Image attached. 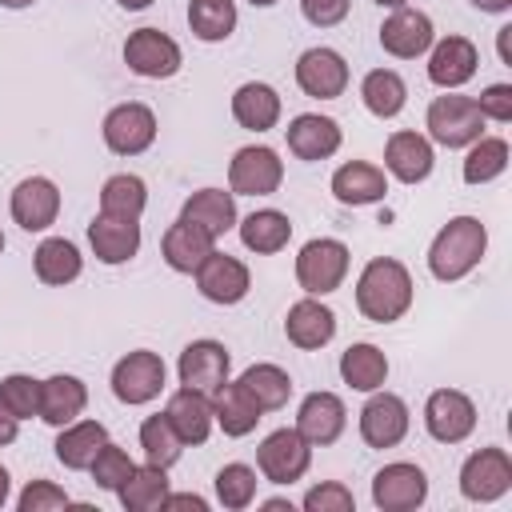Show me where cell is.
I'll use <instances>...</instances> for the list:
<instances>
[{"label": "cell", "instance_id": "obj_8", "mask_svg": "<svg viewBox=\"0 0 512 512\" xmlns=\"http://www.w3.org/2000/svg\"><path fill=\"white\" fill-rule=\"evenodd\" d=\"M104 144L116 152V156H140L152 148L156 140V112L140 100H128V104H116L108 116H104Z\"/></svg>", "mask_w": 512, "mask_h": 512}, {"label": "cell", "instance_id": "obj_42", "mask_svg": "<svg viewBox=\"0 0 512 512\" xmlns=\"http://www.w3.org/2000/svg\"><path fill=\"white\" fill-rule=\"evenodd\" d=\"M140 448H144V460H148V464L172 468V464L180 460V452H184V440L176 436V428L168 424V416L156 412V416H148V420L140 424Z\"/></svg>", "mask_w": 512, "mask_h": 512}, {"label": "cell", "instance_id": "obj_37", "mask_svg": "<svg viewBox=\"0 0 512 512\" xmlns=\"http://www.w3.org/2000/svg\"><path fill=\"white\" fill-rule=\"evenodd\" d=\"M116 496H120V504H124L128 512H152V508H160L164 496H168V468L148 464V460L136 464L132 476L116 488Z\"/></svg>", "mask_w": 512, "mask_h": 512}, {"label": "cell", "instance_id": "obj_9", "mask_svg": "<svg viewBox=\"0 0 512 512\" xmlns=\"http://www.w3.org/2000/svg\"><path fill=\"white\" fill-rule=\"evenodd\" d=\"M164 388V360L148 348H136L116 360L112 368V396L120 404H148Z\"/></svg>", "mask_w": 512, "mask_h": 512}, {"label": "cell", "instance_id": "obj_43", "mask_svg": "<svg viewBox=\"0 0 512 512\" xmlns=\"http://www.w3.org/2000/svg\"><path fill=\"white\" fill-rule=\"evenodd\" d=\"M216 500L224 508H232V512L248 508L256 500V472L248 464H224L216 472Z\"/></svg>", "mask_w": 512, "mask_h": 512}, {"label": "cell", "instance_id": "obj_50", "mask_svg": "<svg viewBox=\"0 0 512 512\" xmlns=\"http://www.w3.org/2000/svg\"><path fill=\"white\" fill-rule=\"evenodd\" d=\"M160 508H192V512H204V508H208V500H204V496H196V492H180V496H172V492H168Z\"/></svg>", "mask_w": 512, "mask_h": 512}, {"label": "cell", "instance_id": "obj_6", "mask_svg": "<svg viewBox=\"0 0 512 512\" xmlns=\"http://www.w3.org/2000/svg\"><path fill=\"white\" fill-rule=\"evenodd\" d=\"M124 64L144 80H168L180 72V44L160 28H136L124 40Z\"/></svg>", "mask_w": 512, "mask_h": 512}, {"label": "cell", "instance_id": "obj_3", "mask_svg": "<svg viewBox=\"0 0 512 512\" xmlns=\"http://www.w3.org/2000/svg\"><path fill=\"white\" fill-rule=\"evenodd\" d=\"M424 128H428V136H432L440 148H468L472 140L484 136V116H480V108H476L472 96L448 92V96H436V100L428 104Z\"/></svg>", "mask_w": 512, "mask_h": 512}, {"label": "cell", "instance_id": "obj_39", "mask_svg": "<svg viewBox=\"0 0 512 512\" xmlns=\"http://www.w3.org/2000/svg\"><path fill=\"white\" fill-rule=\"evenodd\" d=\"M144 204H148V188H144V180L132 176V172H116V176H108L104 188H100V212H104V216L140 220Z\"/></svg>", "mask_w": 512, "mask_h": 512}, {"label": "cell", "instance_id": "obj_31", "mask_svg": "<svg viewBox=\"0 0 512 512\" xmlns=\"http://www.w3.org/2000/svg\"><path fill=\"white\" fill-rule=\"evenodd\" d=\"M232 116H236V124L248 128V132H268V128H276V120H280V96H276V88H272V84H260V80L240 84V88L232 92Z\"/></svg>", "mask_w": 512, "mask_h": 512}, {"label": "cell", "instance_id": "obj_20", "mask_svg": "<svg viewBox=\"0 0 512 512\" xmlns=\"http://www.w3.org/2000/svg\"><path fill=\"white\" fill-rule=\"evenodd\" d=\"M476 64H480V52L468 36H444L428 56V80L436 88L452 92L476 76Z\"/></svg>", "mask_w": 512, "mask_h": 512}, {"label": "cell", "instance_id": "obj_41", "mask_svg": "<svg viewBox=\"0 0 512 512\" xmlns=\"http://www.w3.org/2000/svg\"><path fill=\"white\" fill-rule=\"evenodd\" d=\"M504 168H508V140H500V136H480V140L468 144V156H464V180H468V184H488V180H496Z\"/></svg>", "mask_w": 512, "mask_h": 512}, {"label": "cell", "instance_id": "obj_19", "mask_svg": "<svg viewBox=\"0 0 512 512\" xmlns=\"http://www.w3.org/2000/svg\"><path fill=\"white\" fill-rule=\"evenodd\" d=\"M348 424V412H344V400L336 392H308L300 400V412H296V432L312 444V448H324V444H336L340 432Z\"/></svg>", "mask_w": 512, "mask_h": 512}, {"label": "cell", "instance_id": "obj_46", "mask_svg": "<svg viewBox=\"0 0 512 512\" xmlns=\"http://www.w3.org/2000/svg\"><path fill=\"white\" fill-rule=\"evenodd\" d=\"M16 508H20V512H56V508H68V492L56 488L52 480H32V484L16 496Z\"/></svg>", "mask_w": 512, "mask_h": 512}, {"label": "cell", "instance_id": "obj_32", "mask_svg": "<svg viewBox=\"0 0 512 512\" xmlns=\"http://www.w3.org/2000/svg\"><path fill=\"white\" fill-rule=\"evenodd\" d=\"M212 416H216V424L224 428V436H248L256 424H260V404L244 392V384L236 380V384H220L216 392H212Z\"/></svg>", "mask_w": 512, "mask_h": 512}, {"label": "cell", "instance_id": "obj_21", "mask_svg": "<svg viewBox=\"0 0 512 512\" xmlns=\"http://www.w3.org/2000/svg\"><path fill=\"white\" fill-rule=\"evenodd\" d=\"M284 136H288V152L296 160H328L344 140L340 124L332 116H320V112H300L284 128Z\"/></svg>", "mask_w": 512, "mask_h": 512}, {"label": "cell", "instance_id": "obj_52", "mask_svg": "<svg viewBox=\"0 0 512 512\" xmlns=\"http://www.w3.org/2000/svg\"><path fill=\"white\" fill-rule=\"evenodd\" d=\"M472 8H480V12H508L512 0H472Z\"/></svg>", "mask_w": 512, "mask_h": 512}, {"label": "cell", "instance_id": "obj_11", "mask_svg": "<svg viewBox=\"0 0 512 512\" xmlns=\"http://www.w3.org/2000/svg\"><path fill=\"white\" fill-rule=\"evenodd\" d=\"M424 500H428V476H424V468H416L408 460L384 464L372 476V504L380 512H412Z\"/></svg>", "mask_w": 512, "mask_h": 512}, {"label": "cell", "instance_id": "obj_48", "mask_svg": "<svg viewBox=\"0 0 512 512\" xmlns=\"http://www.w3.org/2000/svg\"><path fill=\"white\" fill-rule=\"evenodd\" d=\"M472 100H476V108H480L484 120H496V124H508L512 120V84H488Z\"/></svg>", "mask_w": 512, "mask_h": 512}, {"label": "cell", "instance_id": "obj_49", "mask_svg": "<svg viewBox=\"0 0 512 512\" xmlns=\"http://www.w3.org/2000/svg\"><path fill=\"white\" fill-rule=\"evenodd\" d=\"M348 8H352V0H300L304 20L316 24V28H332V24H340V20L348 16Z\"/></svg>", "mask_w": 512, "mask_h": 512}, {"label": "cell", "instance_id": "obj_10", "mask_svg": "<svg viewBox=\"0 0 512 512\" xmlns=\"http://www.w3.org/2000/svg\"><path fill=\"white\" fill-rule=\"evenodd\" d=\"M512 488V456L504 448H480L460 468V492L464 500L492 504Z\"/></svg>", "mask_w": 512, "mask_h": 512}, {"label": "cell", "instance_id": "obj_2", "mask_svg": "<svg viewBox=\"0 0 512 512\" xmlns=\"http://www.w3.org/2000/svg\"><path fill=\"white\" fill-rule=\"evenodd\" d=\"M484 252H488V228L476 216H452L428 248V272L444 284L464 280L484 260Z\"/></svg>", "mask_w": 512, "mask_h": 512}, {"label": "cell", "instance_id": "obj_29", "mask_svg": "<svg viewBox=\"0 0 512 512\" xmlns=\"http://www.w3.org/2000/svg\"><path fill=\"white\" fill-rule=\"evenodd\" d=\"M212 248H216V240H212L204 228L188 224V220L168 224V232H164V240H160L164 264H168L172 272H196Z\"/></svg>", "mask_w": 512, "mask_h": 512}, {"label": "cell", "instance_id": "obj_35", "mask_svg": "<svg viewBox=\"0 0 512 512\" xmlns=\"http://www.w3.org/2000/svg\"><path fill=\"white\" fill-rule=\"evenodd\" d=\"M360 100H364V108H368L376 120H392V116H400L404 104H408V84H404L400 72H392V68H372V72L364 76V84H360Z\"/></svg>", "mask_w": 512, "mask_h": 512}, {"label": "cell", "instance_id": "obj_38", "mask_svg": "<svg viewBox=\"0 0 512 512\" xmlns=\"http://www.w3.org/2000/svg\"><path fill=\"white\" fill-rule=\"evenodd\" d=\"M240 384H244V392L260 404V412H276V408H284L288 396H292V376H288L280 364H268V360L244 368V372H240Z\"/></svg>", "mask_w": 512, "mask_h": 512}, {"label": "cell", "instance_id": "obj_28", "mask_svg": "<svg viewBox=\"0 0 512 512\" xmlns=\"http://www.w3.org/2000/svg\"><path fill=\"white\" fill-rule=\"evenodd\" d=\"M180 220L204 228V232L216 240V236H224L228 228H236V196L224 192V188H200V192H192V196L184 200Z\"/></svg>", "mask_w": 512, "mask_h": 512}, {"label": "cell", "instance_id": "obj_24", "mask_svg": "<svg viewBox=\"0 0 512 512\" xmlns=\"http://www.w3.org/2000/svg\"><path fill=\"white\" fill-rule=\"evenodd\" d=\"M164 416H168V424L176 428V436H180L184 444H204V440L212 436V424H216V416H212V396H204V392H196V388L172 392L168 404H164Z\"/></svg>", "mask_w": 512, "mask_h": 512}, {"label": "cell", "instance_id": "obj_36", "mask_svg": "<svg viewBox=\"0 0 512 512\" xmlns=\"http://www.w3.org/2000/svg\"><path fill=\"white\" fill-rule=\"evenodd\" d=\"M240 240H244L248 252L272 256L292 240V220L284 212H276V208H260V212L240 220Z\"/></svg>", "mask_w": 512, "mask_h": 512}, {"label": "cell", "instance_id": "obj_44", "mask_svg": "<svg viewBox=\"0 0 512 512\" xmlns=\"http://www.w3.org/2000/svg\"><path fill=\"white\" fill-rule=\"evenodd\" d=\"M0 400L16 420H32V416H40V380L12 372L0 380Z\"/></svg>", "mask_w": 512, "mask_h": 512}, {"label": "cell", "instance_id": "obj_45", "mask_svg": "<svg viewBox=\"0 0 512 512\" xmlns=\"http://www.w3.org/2000/svg\"><path fill=\"white\" fill-rule=\"evenodd\" d=\"M132 468H136V464H132V456H128L120 444H112V440H108V444L96 452V460L88 464V472H92L96 488H104V492H116V488L132 476Z\"/></svg>", "mask_w": 512, "mask_h": 512}, {"label": "cell", "instance_id": "obj_33", "mask_svg": "<svg viewBox=\"0 0 512 512\" xmlns=\"http://www.w3.org/2000/svg\"><path fill=\"white\" fill-rule=\"evenodd\" d=\"M32 268H36V280H40V284L60 288V284H72V280L80 276L84 260H80V248H76L72 240L48 236V240H40V248L32 252Z\"/></svg>", "mask_w": 512, "mask_h": 512}, {"label": "cell", "instance_id": "obj_5", "mask_svg": "<svg viewBox=\"0 0 512 512\" xmlns=\"http://www.w3.org/2000/svg\"><path fill=\"white\" fill-rule=\"evenodd\" d=\"M312 464V444L296 428H276L256 448V468L272 484H296Z\"/></svg>", "mask_w": 512, "mask_h": 512}, {"label": "cell", "instance_id": "obj_16", "mask_svg": "<svg viewBox=\"0 0 512 512\" xmlns=\"http://www.w3.org/2000/svg\"><path fill=\"white\" fill-rule=\"evenodd\" d=\"M432 40H436V32H432V20H428V12H420V8H392V16L380 24V48L388 52V56H396V60H416V56H424L428 48H432Z\"/></svg>", "mask_w": 512, "mask_h": 512}, {"label": "cell", "instance_id": "obj_47", "mask_svg": "<svg viewBox=\"0 0 512 512\" xmlns=\"http://www.w3.org/2000/svg\"><path fill=\"white\" fill-rule=\"evenodd\" d=\"M304 508H308V512H352L356 500H352V492H348L340 480H324V484L308 488Z\"/></svg>", "mask_w": 512, "mask_h": 512}, {"label": "cell", "instance_id": "obj_59", "mask_svg": "<svg viewBox=\"0 0 512 512\" xmlns=\"http://www.w3.org/2000/svg\"><path fill=\"white\" fill-rule=\"evenodd\" d=\"M0 252H4V232H0Z\"/></svg>", "mask_w": 512, "mask_h": 512}, {"label": "cell", "instance_id": "obj_23", "mask_svg": "<svg viewBox=\"0 0 512 512\" xmlns=\"http://www.w3.org/2000/svg\"><path fill=\"white\" fill-rule=\"evenodd\" d=\"M284 336H288L296 348L316 352V348H324V344L336 336V312H332L328 304H320L316 296H304V300H296V304L288 308V316H284Z\"/></svg>", "mask_w": 512, "mask_h": 512}, {"label": "cell", "instance_id": "obj_34", "mask_svg": "<svg viewBox=\"0 0 512 512\" xmlns=\"http://www.w3.org/2000/svg\"><path fill=\"white\" fill-rule=\"evenodd\" d=\"M340 376H344V384L356 388V392H376V388H384V380H388V356H384L376 344H368V340L348 344L344 356H340Z\"/></svg>", "mask_w": 512, "mask_h": 512}, {"label": "cell", "instance_id": "obj_55", "mask_svg": "<svg viewBox=\"0 0 512 512\" xmlns=\"http://www.w3.org/2000/svg\"><path fill=\"white\" fill-rule=\"evenodd\" d=\"M116 4H120V8H128V12H140V8H148L152 0H116Z\"/></svg>", "mask_w": 512, "mask_h": 512}, {"label": "cell", "instance_id": "obj_57", "mask_svg": "<svg viewBox=\"0 0 512 512\" xmlns=\"http://www.w3.org/2000/svg\"><path fill=\"white\" fill-rule=\"evenodd\" d=\"M376 4H380V8H404L408 0H376Z\"/></svg>", "mask_w": 512, "mask_h": 512}, {"label": "cell", "instance_id": "obj_1", "mask_svg": "<svg viewBox=\"0 0 512 512\" xmlns=\"http://www.w3.org/2000/svg\"><path fill=\"white\" fill-rule=\"evenodd\" d=\"M356 308L372 324H392L412 308V276L400 260L376 256L356 280Z\"/></svg>", "mask_w": 512, "mask_h": 512}, {"label": "cell", "instance_id": "obj_14", "mask_svg": "<svg viewBox=\"0 0 512 512\" xmlns=\"http://www.w3.org/2000/svg\"><path fill=\"white\" fill-rule=\"evenodd\" d=\"M232 372V356L220 340H192L184 352H180V364H176V376L184 388H196L204 396H212Z\"/></svg>", "mask_w": 512, "mask_h": 512}, {"label": "cell", "instance_id": "obj_4", "mask_svg": "<svg viewBox=\"0 0 512 512\" xmlns=\"http://www.w3.org/2000/svg\"><path fill=\"white\" fill-rule=\"evenodd\" d=\"M348 276V244L332 236H316L296 256V280L308 296H328Z\"/></svg>", "mask_w": 512, "mask_h": 512}, {"label": "cell", "instance_id": "obj_27", "mask_svg": "<svg viewBox=\"0 0 512 512\" xmlns=\"http://www.w3.org/2000/svg\"><path fill=\"white\" fill-rule=\"evenodd\" d=\"M384 192H388L384 168H376L368 160H348V164H340L332 172V196L340 204H352V208L376 204V200H384Z\"/></svg>", "mask_w": 512, "mask_h": 512}, {"label": "cell", "instance_id": "obj_22", "mask_svg": "<svg viewBox=\"0 0 512 512\" xmlns=\"http://www.w3.org/2000/svg\"><path fill=\"white\" fill-rule=\"evenodd\" d=\"M432 140L420 132H392L384 144V168L400 180V184H420L432 176Z\"/></svg>", "mask_w": 512, "mask_h": 512}, {"label": "cell", "instance_id": "obj_13", "mask_svg": "<svg viewBox=\"0 0 512 512\" xmlns=\"http://www.w3.org/2000/svg\"><path fill=\"white\" fill-rule=\"evenodd\" d=\"M192 276H196L200 296L212 300V304H240L252 288V276H248L244 260H236L228 252H216V248L204 256V264Z\"/></svg>", "mask_w": 512, "mask_h": 512}, {"label": "cell", "instance_id": "obj_18", "mask_svg": "<svg viewBox=\"0 0 512 512\" xmlns=\"http://www.w3.org/2000/svg\"><path fill=\"white\" fill-rule=\"evenodd\" d=\"M12 220L24 228V232H44L56 224L60 216V188L48 180V176H28L12 188Z\"/></svg>", "mask_w": 512, "mask_h": 512}, {"label": "cell", "instance_id": "obj_17", "mask_svg": "<svg viewBox=\"0 0 512 512\" xmlns=\"http://www.w3.org/2000/svg\"><path fill=\"white\" fill-rule=\"evenodd\" d=\"M296 84L312 100H336L348 88V64L336 48H308L296 60Z\"/></svg>", "mask_w": 512, "mask_h": 512}, {"label": "cell", "instance_id": "obj_30", "mask_svg": "<svg viewBox=\"0 0 512 512\" xmlns=\"http://www.w3.org/2000/svg\"><path fill=\"white\" fill-rule=\"evenodd\" d=\"M108 444V428L100 424V420H72V424H64L60 428V436H56V460L64 464V468H72V472H84L92 460H96V452Z\"/></svg>", "mask_w": 512, "mask_h": 512}, {"label": "cell", "instance_id": "obj_26", "mask_svg": "<svg viewBox=\"0 0 512 512\" xmlns=\"http://www.w3.org/2000/svg\"><path fill=\"white\" fill-rule=\"evenodd\" d=\"M88 404V388L84 380L68 376V372H56L48 380H40V420L52 424V428H64L72 420H80Z\"/></svg>", "mask_w": 512, "mask_h": 512}, {"label": "cell", "instance_id": "obj_54", "mask_svg": "<svg viewBox=\"0 0 512 512\" xmlns=\"http://www.w3.org/2000/svg\"><path fill=\"white\" fill-rule=\"evenodd\" d=\"M264 508H268V512H292L288 500H264Z\"/></svg>", "mask_w": 512, "mask_h": 512}, {"label": "cell", "instance_id": "obj_15", "mask_svg": "<svg viewBox=\"0 0 512 512\" xmlns=\"http://www.w3.org/2000/svg\"><path fill=\"white\" fill-rule=\"evenodd\" d=\"M360 436L368 448H396L408 436V404L396 392H372L360 408Z\"/></svg>", "mask_w": 512, "mask_h": 512}, {"label": "cell", "instance_id": "obj_56", "mask_svg": "<svg viewBox=\"0 0 512 512\" xmlns=\"http://www.w3.org/2000/svg\"><path fill=\"white\" fill-rule=\"evenodd\" d=\"M32 0H0V8H28Z\"/></svg>", "mask_w": 512, "mask_h": 512}, {"label": "cell", "instance_id": "obj_40", "mask_svg": "<svg viewBox=\"0 0 512 512\" xmlns=\"http://www.w3.org/2000/svg\"><path fill=\"white\" fill-rule=\"evenodd\" d=\"M188 28L204 44L228 40L236 28V4L232 0H188Z\"/></svg>", "mask_w": 512, "mask_h": 512}, {"label": "cell", "instance_id": "obj_7", "mask_svg": "<svg viewBox=\"0 0 512 512\" xmlns=\"http://www.w3.org/2000/svg\"><path fill=\"white\" fill-rule=\"evenodd\" d=\"M284 180V160L268 144H248L228 164V188L232 196H272Z\"/></svg>", "mask_w": 512, "mask_h": 512}, {"label": "cell", "instance_id": "obj_25", "mask_svg": "<svg viewBox=\"0 0 512 512\" xmlns=\"http://www.w3.org/2000/svg\"><path fill=\"white\" fill-rule=\"evenodd\" d=\"M88 244L100 264H124L140 252V220H120V216H96L88 224Z\"/></svg>", "mask_w": 512, "mask_h": 512}, {"label": "cell", "instance_id": "obj_12", "mask_svg": "<svg viewBox=\"0 0 512 512\" xmlns=\"http://www.w3.org/2000/svg\"><path fill=\"white\" fill-rule=\"evenodd\" d=\"M424 428L440 444H460L476 428V404L460 388H436L424 404Z\"/></svg>", "mask_w": 512, "mask_h": 512}, {"label": "cell", "instance_id": "obj_53", "mask_svg": "<svg viewBox=\"0 0 512 512\" xmlns=\"http://www.w3.org/2000/svg\"><path fill=\"white\" fill-rule=\"evenodd\" d=\"M8 492H12V480H8V472L0 468V508L8 504Z\"/></svg>", "mask_w": 512, "mask_h": 512}, {"label": "cell", "instance_id": "obj_58", "mask_svg": "<svg viewBox=\"0 0 512 512\" xmlns=\"http://www.w3.org/2000/svg\"><path fill=\"white\" fill-rule=\"evenodd\" d=\"M252 4H256V8H272L276 0H252Z\"/></svg>", "mask_w": 512, "mask_h": 512}, {"label": "cell", "instance_id": "obj_51", "mask_svg": "<svg viewBox=\"0 0 512 512\" xmlns=\"http://www.w3.org/2000/svg\"><path fill=\"white\" fill-rule=\"evenodd\" d=\"M16 432H20V420H16V416L4 408V400H0V448H4V444H12V440H16Z\"/></svg>", "mask_w": 512, "mask_h": 512}]
</instances>
